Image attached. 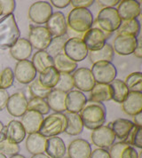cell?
<instances>
[{"label": "cell", "mask_w": 142, "mask_h": 158, "mask_svg": "<svg viewBox=\"0 0 142 158\" xmlns=\"http://www.w3.org/2000/svg\"><path fill=\"white\" fill-rule=\"evenodd\" d=\"M79 113L84 127L87 129L93 131L104 125L106 122V109L101 102L87 101Z\"/></svg>", "instance_id": "6da1fadb"}, {"label": "cell", "mask_w": 142, "mask_h": 158, "mask_svg": "<svg viewBox=\"0 0 142 158\" xmlns=\"http://www.w3.org/2000/svg\"><path fill=\"white\" fill-rule=\"evenodd\" d=\"M21 32L14 14L0 19V49H10L20 38Z\"/></svg>", "instance_id": "7a4b0ae2"}, {"label": "cell", "mask_w": 142, "mask_h": 158, "mask_svg": "<svg viewBox=\"0 0 142 158\" xmlns=\"http://www.w3.org/2000/svg\"><path fill=\"white\" fill-rule=\"evenodd\" d=\"M67 25L71 30L84 34L93 26L92 13L86 8H74L69 13Z\"/></svg>", "instance_id": "3957f363"}, {"label": "cell", "mask_w": 142, "mask_h": 158, "mask_svg": "<svg viewBox=\"0 0 142 158\" xmlns=\"http://www.w3.org/2000/svg\"><path fill=\"white\" fill-rule=\"evenodd\" d=\"M66 123V117L63 113L50 114L44 118L38 132L44 138L58 136L65 132Z\"/></svg>", "instance_id": "277c9868"}, {"label": "cell", "mask_w": 142, "mask_h": 158, "mask_svg": "<svg viewBox=\"0 0 142 158\" xmlns=\"http://www.w3.org/2000/svg\"><path fill=\"white\" fill-rule=\"evenodd\" d=\"M96 22L98 28L105 32L112 34L120 27L122 20L119 17L116 8L109 7L102 8L99 11Z\"/></svg>", "instance_id": "5b68a950"}, {"label": "cell", "mask_w": 142, "mask_h": 158, "mask_svg": "<svg viewBox=\"0 0 142 158\" xmlns=\"http://www.w3.org/2000/svg\"><path fill=\"white\" fill-rule=\"evenodd\" d=\"M91 72L95 82L99 84L109 85L117 76L115 66L109 61H99L93 63Z\"/></svg>", "instance_id": "8992f818"}, {"label": "cell", "mask_w": 142, "mask_h": 158, "mask_svg": "<svg viewBox=\"0 0 142 158\" xmlns=\"http://www.w3.org/2000/svg\"><path fill=\"white\" fill-rule=\"evenodd\" d=\"M111 36V33H107L98 28L92 27L88 31L84 33L82 40L89 52L101 49L106 43V40Z\"/></svg>", "instance_id": "52a82bcc"}, {"label": "cell", "mask_w": 142, "mask_h": 158, "mask_svg": "<svg viewBox=\"0 0 142 158\" xmlns=\"http://www.w3.org/2000/svg\"><path fill=\"white\" fill-rule=\"evenodd\" d=\"M88 49L81 37H70L65 43L63 53L75 62L83 61L88 55Z\"/></svg>", "instance_id": "ba28073f"}, {"label": "cell", "mask_w": 142, "mask_h": 158, "mask_svg": "<svg viewBox=\"0 0 142 158\" xmlns=\"http://www.w3.org/2000/svg\"><path fill=\"white\" fill-rule=\"evenodd\" d=\"M52 39V36L45 27L41 25L30 27L28 40L32 48L38 51H45L49 46Z\"/></svg>", "instance_id": "9c48e42d"}, {"label": "cell", "mask_w": 142, "mask_h": 158, "mask_svg": "<svg viewBox=\"0 0 142 158\" xmlns=\"http://www.w3.org/2000/svg\"><path fill=\"white\" fill-rule=\"evenodd\" d=\"M52 6L47 1H37L28 8V18L36 24H44L52 15Z\"/></svg>", "instance_id": "30bf717a"}, {"label": "cell", "mask_w": 142, "mask_h": 158, "mask_svg": "<svg viewBox=\"0 0 142 158\" xmlns=\"http://www.w3.org/2000/svg\"><path fill=\"white\" fill-rule=\"evenodd\" d=\"M74 86L80 92H91L96 82L93 78L91 69L88 68H78L72 75Z\"/></svg>", "instance_id": "8fae6325"}, {"label": "cell", "mask_w": 142, "mask_h": 158, "mask_svg": "<svg viewBox=\"0 0 142 158\" xmlns=\"http://www.w3.org/2000/svg\"><path fill=\"white\" fill-rule=\"evenodd\" d=\"M91 139L93 145L98 147V148L106 149L115 143V136L108 125H102L92 131Z\"/></svg>", "instance_id": "7c38bea8"}, {"label": "cell", "mask_w": 142, "mask_h": 158, "mask_svg": "<svg viewBox=\"0 0 142 158\" xmlns=\"http://www.w3.org/2000/svg\"><path fill=\"white\" fill-rule=\"evenodd\" d=\"M36 70L32 62L28 60L18 61L14 68V78L20 84L28 85L36 78Z\"/></svg>", "instance_id": "4fadbf2b"}, {"label": "cell", "mask_w": 142, "mask_h": 158, "mask_svg": "<svg viewBox=\"0 0 142 158\" xmlns=\"http://www.w3.org/2000/svg\"><path fill=\"white\" fill-rule=\"evenodd\" d=\"M6 108L11 115L21 117L28 110V100L22 93H14L9 96Z\"/></svg>", "instance_id": "5bb4252c"}, {"label": "cell", "mask_w": 142, "mask_h": 158, "mask_svg": "<svg viewBox=\"0 0 142 158\" xmlns=\"http://www.w3.org/2000/svg\"><path fill=\"white\" fill-rule=\"evenodd\" d=\"M138 44V38L127 35H117L114 39V52L122 56L132 54Z\"/></svg>", "instance_id": "9a60e30c"}, {"label": "cell", "mask_w": 142, "mask_h": 158, "mask_svg": "<svg viewBox=\"0 0 142 158\" xmlns=\"http://www.w3.org/2000/svg\"><path fill=\"white\" fill-rule=\"evenodd\" d=\"M46 29H48L51 36L52 37H58L67 35L68 25L66 17L61 12L52 13V16L46 22Z\"/></svg>", "instance_id": "2e32d148"}, {"label": "cell", "mask_w": 142, "mask_h": 158, "mask_svg": "<svg viewBox=\"0 0 142 158\" xmlns=\"http://www.w3.org/2000/svg\"><path fill=\"white\" fill-rule=\"evenodd\" d=\"M116 10L122 21H128L137 19L140 15L141 6L139 1L123 0L117 5Z\"/></svg>", "instance_id": "e0dca14e"}, {"label": "cell", "mask_w": 142, "mask_h": 158, "mask_svg": "<svg viewBox=\"0 0 142 158\" xmlns=\"http://www.w3.org/2000/svg\"><path fill=\"white\" fill-rule=\"evenodd\" d=\"M4 134L7 139L15 144H20L26 138V131L22 124L18 120H12L4 126Z\"/></svg>", "instance_id": "ac0fdd59"}, {"label": "cell", "mask_w": 142, "mask_h": 158, "mask_svg": "<svg viewBox=\"0 0 142 158\" xmlns=\"http://www.w3.org/2000/svg\"><path fill=\"white\" fill-rule=\"evenodd\" d=\"M122 108L126 115L131 116L142 112V93L129 92L125 100L122 102Z\"/></svg>", "instance_id": "d6986e66"}, {"label": "cell", "mask_w": 142, "mask_h": 158, "mask_svg": "<svg viewBox=\"0 0 142 158\" xmlns=\"http://www.w3.org/2000/svg\"><path fill=\"white\" fill-rule=\"evenodd\" d=\"M91 153V144L84 139L72 140L68 148L69 158H89Z\"/></svg>", "instance_id": "ffe728a7"}, {"label": "cell", "mask_w": 142, "mask_h": 158, "mask_svg": "<svg viewBox=\"0 0 142 158\" xmlns=\"http://www.w3.org/2000/svg\"><path fill=\"white\" fill-rule=\"evenodd\" d=\"M43 120H44L43 115L33 110H27V112L21 116V123L26 133L31 134L39 131Z\"/></svg>", "instance_id": "44dd1931"}, {"label": "cell", "mask_w": 142, "mask_h": 158, "mask_svg": "<svg viewBox=\"0 0 142 158\" xmlns=\"http://www.w3.org/2000/svg\"><path fill=\"white\" fill-rule=\"evenodd\" d=\"M87 102L84 93L78 90H72L66 96V111L69 113H79Z\"/></svg>", "instance_id": "7402d4cb"}, {"label": "cell", "mask_w": 142, "mask_h": 158, "mask_svg": "<svg viewBox=\"0 0 142 158\" xmlns=\"http://www.w3.org/2000/svg\"><path fill=\"white\" fill-rule=\"evenodd\" d=\"M46 155L51 158H63L67 153L64 140L60 137H51L46 139L45 150Z\"/></svg>", "instance_id": "603a6c76"}, {"label": "cell", "mask_w": 142, "mask_h": 158, "mask_svg": "<svg viewBox=\"0 0 142 158\" xmlns=\"http://www.w3.org/2000/svg\"><path fill=\"white\" fill-rule=\"evenodd\" d=\"M32 49L33 48L27 38L20 37L10 48V54L18 61L26 60L31 56Z\"/></svg>", "instance_id": "cb8c5ba5"}, {"label": "cell", "mask_w": 142, "mask_h": 158, "mask_svg": "<svg viewBox=\"0 0 142 158\" xmlns=\"http://www.w3.org/2000/svg\"><path fill=\"white\" fill-rule=\"evenodd\" d=\"M46 138L41 135L39 132L28 134L26 139V148L31 155L43 154L45 150Z\"/></svg>", "instance_id": "d4e9b609"}, {"label": "cell", "mask_w": 142, "mask_h": 158, "mask_svg": "<svg viewBox=\"0 0 142 158\" xmlns=\"http://www.w3.org/2000/svg\"><path fill=\"white\" fill-rule=\"evenodd\" d=\"M66 96L65 94L59 90H52L46 98V102L50 110H53L55 113H62L66 111Z\"/></svg>", "instance_id": "484cf974"}, {"label": "cell", "mask_w": 142, "mask_h": 158, "mask_svg": "<svg viewBox=\"0 0 142 158\" xmlns=\"http://www.w3.org/2000/svg\"><path fill=\"white\" fill-rule=\"evenodd\" d=\"M66 117V129L65 132L70 136H77L82 133L84 130V124L80 117L79 113H69L64 114Z\"/></svg>", "instance_id": "4316f807"}, {"label": "cell", "mask_w": 142, "mask_h": 158, "mask_svg": "<svg viewBox=\"0 0 142 158\" xmlns=\"http://www.w3.org/2000/svg\"><path fill=\"white\" fill-rule=\"evenodd\" d=\"M133 125L134 123L131 120H128L125 118H118L112 123H110L108 126L113 131L115 138H118L120 140L123 141L127 137L130 131L133 127Z\"/></svg>", "instance_id": "83f0119b"}, {"label": "cell", "mask_w": 142, "mask_h": 158, "mask_svg": "<svg viewBox=\"0 0 142 158\" xmlns=\"http://www.w3.org/2000/svg\"><path fill=\"white\" fill-rule=\"evenodd\" d=\"M112 100V90L107 84L96 83L91 91L90 101L94 102H105Z\"/></svg>", "instance_id": "f1b7e54d"}, {"label": "cell", "mask_w": 142, "mask_h": 158, "mask_svg": "<svg viewBox=\"0 0 142 158\" xmlns=\"http://www.w3.org/2000/svg\"><path fill=\"white\" fill-rule=\"evenodd\" d=\"M53 67L59 73L71 74L77 69V63L61 52L53 57Z\"/></svg>", "instance_id": "f546056e"}, {"label": "cell", "mask_w": 142, "mask_h": 158, "mask_svg": "<svg viewBox=\"0 0 142 158\" xmlns=\"http://www.w3.org/2000/svg\"><path fill=\"white\" fill-rule=\"evenodd\" d=\"M36 72L39 74L50 67H53V58L46 51H37L31 60Z\"/></svg>", "instance_id": "4dcf8cb0"}, {"label": "cell", "mask_w": 142, "mask_h": 158, "mask_svg": "<svg viewBox=\"0 0 142 158\" xmlns=\"http://www.w3.org/2000/svg\"><path fill=\"white\" fill-rule=\"evenodd\" d=\"M90 60L93 63L99 62V61H109L114 59L115 56V52H114L113 47L110 44L106 43V44L98 51H92V52H88L87 55Z\"/></svg>", "instance_id": "1f68e13d"}, {"label": "cell", "mask_w": 142, "mask_h": 158, "mask_svg": "<svg viewBox=\"0 0 142 158\" xmlns=\"http://www.w3.org/2000/svg\"><path fill=\"white\" fill-rule=\"evenodd\" d=\"M60 78V73L57 71L54 67H50L44 70L39 75V82L40 84L47 88H54Z\"/></svg>", "instance_id": "d6a6232c"}, {"label": "cell", "mask_w": 142, "mask_h": 158, "mask_svg": "<svg viewBox=\"0 0 142 158\" xmlns=\"http://www.w3.org/2000/svg\"><path fill=\"white\" fill-rule=\"evenodd\" d=\"M109 85L112 90V100L122 104L129 94V90L124 82L121 79H115L109 84Z\"/></svg>", "instance_id": "836d02e7"}, {"label": "cell", "mask_w": 142, "mask_h": 158, "mask_svg": "<svg viewBox=\"0 0 142 158\" xmlns=\"http://www.w3.org/2000/svg\"><path fill=\"white\" fill-rule=\"evenodd\" d=\"M116 31L118 35H127L137 37L140 31V23L137 19L122 21L120 27Z\"/></svg>", "instance_id": "e575fe53"}, {"label": "cell", "mask_w": 142, "mask_h": 158, "mask_svg": "<svg viewBox=\"0 0 142 158\" xmlns=\"http://www.w3.org/2000/svg\"><path fill=\"white\" fill-rule=\"evenodd\" d=\"M129 92L142 93V74L141 72H132L128 75L123 81Z\"/></svg>", "instance_id": "d590c367"}, {"label": "cell", "mask_w": 142, "mask_h": 158, "mask_svg": "<svg viewBox=\"0 0 142 158\" xmlns=\"http://www.w3.org/2000/svg\"><path fill=\"white\" fill-rule=\"evenodd\" d=\"M52 89L51 88H47L42 85L39 82L38 79H34L28 86V91L29 94L32 96V98H39V99H44L45 100L48 95L51 93Z\"/></svg>", "instance_id": "8d00e7d4"}, {"label": "cell", "mask_w": 142, "mask_h": 158, "mask_svg": "<svg viewBox=\"0 0 142 158\" xmlns=\"http://www.w3.org/2000/svg\"><path fill=\"white\" fill-rule=\"evenodd\" d=\"M126 142L128 145L138 148H142V127L141 126H137L133 125V127L130 131L127 137L123 140Z\"/></svg>", "instance_id": "74e56055"}, {"label": "cell", "mask_w": 142, "mask_h": 158, "mask_svg": "<svg viewBox=\"0 0 142 158\" xmlns=\"http://www.w3.org/2000/svg\"><path fill=\"white\" fill-rule=\"evenodd\" d=\"M69 39V37L67 35L62 36H58V37H52L49 46L47 47L46 52L49 53L52 57H55L56 55L63 52V48L65 43L67 42V40Z\"/></svg>", "instance_id": "f35d334b"}, {"label": "cell", "mask_w": 142, "mask_h": 158, "mask_svg": "<svg viewBox=\"0 0 142 158\" xmlns=\"http://www.w3.org/2000/svg\"><path fill=\"white\" fill-rule=\"evenodd\" d=\"M28 110H33L44 115L49 114L50 108L45 100L39 98H32L28 101Z\"/></svg>", "instance_id": "ab89813d"}, {"label": "cell", "mask_w": 142, "mask_h": 158, "mask_svg": "<svg viewBox=\"0 0 142 158\" xmlns=\"http://www.w3.org/2000/svg\"><path fill=\"white\" fill-rule=\"evenodd\" d=\"M74 81L71 74L66 73H60V78L57 83L56 86L54 87L55 90L61 91L65 94L69 93L74 88Z\"/></svg>", "instance_id": "60d3db41"}, {"label": "cell", "mask_w": 142, "mask_h": 158, "mask_svg": "<svg viewBox=\"0 0 142 158\" xmlns=\"http://www.w3.org/2000/svg\"><path fill=\"white\" fill-rule=\"evenodd\" d=\"M14 70L6 67L0 71V89L7 90L14 85Z\"/></svg>", "instance_id": "b9f144b4"}, {"label": "cell", "mask_w": 142, "mask_h": 158, "mask_svg": "<svg viewBox=\"0 0 142 158\" xmlns=\"http://www.w3.org/2000/svg\"><path fill=\"white\" fill-rule=\"evenodd\" d=\"M21 148L19 144H15L9 141L6 138L0 139V153L4 154L5 156H14L19 154Z\"/></svg>", "instance_id": "7bdbcfd3"}, {"label": "cell", "mask_w": 142, "mask_h": 158, "mask_svg": "<svg viewBox=\"0 0 142 158\" xmlns=\"http://www.w3.org/2000/svg\"><path fill=\"white\" fill-rule=\"evenodd\" d=\"M128 146H130V145H128L124 141H120V142L113 144L109 148V151H108L110 158H121V155H122L123 151L125 148H127Z\"/></svg>", "instance_id": "ee69618b"}, {"label": "cell", "mask_w": 142, "mask_h": 158, "mask_svg": "<svg viewBox=\"0 0 142 158\" xmlns=\"http://www.w3.org/2000/svg\"><path fill=\"white\" fill-rule=\"evenodd\" d=\"M1 6H2V11L3 15L2 16H6V15H12L14 13L15 6H16V2L14 0H0Z\"/></svg>", "instance_id": "f6af8a7d"}, {"label": "cell", "mask_w": 142, "mask_h": 158, "mask_svg": "<svg viewBox=\"0 0 142 158\" xmlns=\"http://www.w3.org/2000/svg\"><path fill=\"white\" fill-rule=\"evenodd\" d=\"M94 0H70V5L74 8H86L92 6Z\"/></svg>", "instance_id": "bcb514c9"}, {"label": "cell", "mask_w": 142, "mask_h": 158, "mask_svg": "<svg viewBox=\"0 0 142 158\" xmlns=\"http://www.w3.org/2000/svg\"><path fill=\"white\" fill-rule=\"evenodd\" d=\"M121 158H139V153L134 147L128 146L123 151Z\"/></svg>", "instance_id": "7dc6e473"}, {"label": "cell", "mask_w": 142, "mask_h": 158, "mask_svg": "<svg viewBox=\"0 0 142 158\" xmlns=\"http://www.w3.org/2000/svg\"><path fill=\"white\" fill-rule=\"evenodd\" d=\"M89 158H110L108 151L104 148H96L92 151Z\"/></svg>", "instance_id": "c3c4849f"}, {"label": "cell", "mask_w": 142, "mask_h": 158, "mask_svg": "<svg viewBox=\"0 0 142 158\" xmlns=\"http://www.w3.org/2000/svg\"><path fill=\"white\" fill-rule=\"evenodd\" d=\"M120 1L118 0H98L96 1V3L98 4L99 7L102 8H109L115 7V6H117L119 4Z\"/></svg>", "instance_id": "681fc988"}, {"label": "cell", "mask_w": 142, "mask_h": 158, "mask_svg": "<svg viewBox=\"0 0 142 158\" xmlns=\"http://www.w3.org/2000/svg\"><path fill=\"white\" fill-rule=\"evenodd\" d=\"M9 94L6 90L0 89V111L4 110L6 107L7 101L9 99Z\"/></svg>", "instance_id": "f907efd6"}, {"label": "cell", "mask_w": 142, "mask_h": 158, "mask_svg": "<svg viewBox=\"0 0 142 158\" xmlns=\"http://www.w3.org/2000/svg\"><path fill=\"white\" fill-rule=\"evenodd\" d=\"M51 6H53L57 8L62 9L70 5V0H51Z\"/></svg>", "instance_id": "816d5d0a"}, {"label": "cell", "mask_w": 142, "mask_h": 158, "mask_svg": "<svg viewBox=\"0 0 142 158\" xmlns=\"http://www.w3.org/2000/svg\"><path fill=\"white\" fill-rule=\"evenodd\" d=\"M132 54L136 58H138V59H141L142 58L141 40H140V38H138V44H137V46H136V48H135V50Z\"/></svg>", "instance_id": "f5cc1de1"}, {"label": "cell", "mask_w": 142, "mask_h": 158, "mask_svg": "<svg viewBox=\"0 0 142 158\" xmlns=\"http://www.w3.org/2000/svg\"><path fill=\"white\" fill-rule=\"evenodd\" d=\"M132 123L137 126H141L142 127V112L133 116V122Z\"/></svg>", "instance_id": "db71d44e"}, {"label": "cell", "mask_w": 142, "mask_h": 158, "mask_svg": "<svg viewBox=\"0 0 142 158\" xmlns=\"http://www.w3.org/2000/svg\"><path fill=\"white\" fill-rule=\"evenodd\" d=\"M31 158H51L49 157L47 155H45V154H38V155H34V156H32V157Z\"/></svg>", "instance_id": "11a10c76"}, {"label": "cell", "mask_w": 142, "mask_h": 158, "mask_svg": "<svg viewBox=\"0 0 142 158\" xmlns=\"http://www.w3.org/2000/svg\"><path fill=\"white\" fill-rule=\"evenodd\" d=\"M10 158H26L24 156L22 155H20V154H17V155H14V156H12Z\"/></svg>", "instance_id": "9f6ffc18"}, {"label": "cell", "mask_w": 142, "mask_h": 158, "mask_svg": "<svg viewBox=\"0 0 142 158\" xmlns=\"http://www.w3.org/2000/svg\"><path fill=\"white\" fill-rule=\"evenodd\" d=\"M4 124H3V123L0 121V136H1V133H2V131H3V129H4Z\"/></svg>", "instance_id": "6f0895ef"}, {"label": "cell", "mask_w": 142, "mask_h": 158, "mask_svg": "<svg viewBox=\"0 0 142 158\" xmlns=\"http://www.w3.org/2000/svg\"><path fill=\"white\" fill-rule=\"evenodd\" d=\"M0 158H7V157H6V156H5L4 154L0 153Z\"/></svg>", "instance_id": "680465c9"}, {"label": "cell", "mask_w": 142, "mask_h": 158, "mask_svg": "<svg viewBox=\"0 0 142 158\" xmlns=\"http://www.w3.org/2000/svg\"><path fill=\"white\" fill-rule=\"evenodd\" d=\"M3 15V11H2V6H1V3H0V16H2Z\"/></svg>", "instance_id": "91938a15"}, {"label": "cell", "mask_w": 142, "mask_h": 158, "mask_svg": "<svg viewBox=\"0 0 142 158\" xmlns=\"http://www.w3.org/2000/svg\"><path fill=\"white\" fill-rule=\"evenodd\" d=\"M63 158H69V157H63Z\"/></svg>", "instance_id": "94428289"}]
</instances>
